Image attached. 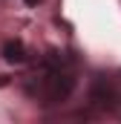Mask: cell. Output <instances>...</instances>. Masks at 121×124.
Wrapping results in <instances>:
<instances>
[{
    "mask_svg": "<svg viewBox=\"0 0 121 124\" xmlns=\"http://www.w3.org/2000/svg\"><path fill=\"white\" fill-rule=\"evenodd\" d=\"M72 90H75V75L63 66H46L38 81V93L43 98V104H58Z\"/></svg>",
    "mask_w": 121,
    "mask_h": 124,
    "instance_id": "cell-1",
    "label": "cell"
},
{
    "mask_svg": "<svg viewBox=\"0 0 121 124\" xmlns=\"http://www.w3.org/2000/svg\"><path fill=\"white\" fill-rule=\"evenodd\" d=\"M90 101L95 107H113L115 104V90L104 81V78H98L95 84H92V93H90Z\"/></svg>",
    "mask_w": 121,
    "mask_h": 124,
    "instance_id": "cell-2",
    "label": "cell"
},
{
    "mask_svg": "<svg viewBox=\"0 0 121 124\" xmlns=\"http://www.w3.org/2000/svg\"><path fill=\"white\" fill-rule=\"evenodd\" d=\"M3 58L9 63H23L26 61V46H23L20 40H9V43L3 46Z\"/></svg>",
    "mask_w": 121,
    "mask_h": 124,
    "instance_id": "cell-3",
    "label": "cell"
},
{
    "mask_svg": "<svg viewBox=\"0 0 121 124\" xmlns=\"http://www.w3.org/2000/svg\"><path fill=\"white\" fill-rule=\"evenodd\" d=\"M26 3H29V6H38V0H26Z\"/></svg>",
    "mask_w": 121,
    "mask_h": 124,
    "instance_id": "cell-4",
    "label": "cell"
}]
</instances>
